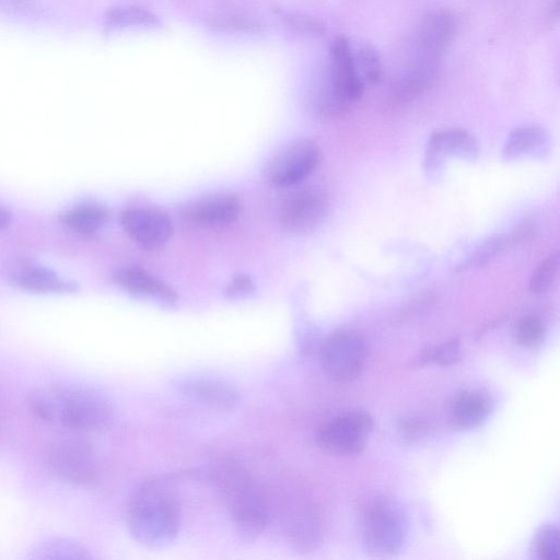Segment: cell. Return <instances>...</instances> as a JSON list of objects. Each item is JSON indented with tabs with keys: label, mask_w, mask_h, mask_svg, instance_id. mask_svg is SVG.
<instances>
[{
	"label": "cell",
	"mask_w": 560,
	"mask_h": 560,
	"mask_svg": "<svg viewBox=\"0 0 560 560\" xmlns=\"http://www.w3.org/2000/svg\"><path fill=\"white\" fill-rule=\"evenodd\" d=\"M31 411L42 421L79 433H100L116 420L113 400L101 389L80 383L54 382L27 395Z\"/></svg>",
	"instance_id": "obj_1"
},
{
	"label": "cell",
	"mask_w": 560,
	"mask_h": 560,
	"mask_svg": "<svg viewBox=\"0 0 560 560\" xmlns=\"http://www.w3.org/2000/svg\"><path fill=\"white\" fill-rule=\"evenodd\" d=\"M455 34V18L446 10L431 11L421 19L409 56L392 85L390 105L408 104L433 85Z\"/></svg>",
	"instance_id": "obj_2"
},
{
	"label": "cell",
	"mask_w": 560,
	"mask_h": 560,
	"mask_svg": "<svg viewBox=\"0 0 560 560\" xmlns=\"http://www.w3.org/2000/svg\"><path fill=\"white\" fill-rule=\"evenodd\" d=\"M126 520L130 535L141 545L156 548L170 544L180 527L174 490L162 479L145 480L131 494Z\"/></svg>",
	"instance_id": "obj_3"
},
{
	"label": "cell",
	"mask_w": 560,
	"mask_h": 560,
	"mask_svg": "<svg viewBox=\"0 0 560 560\" xmlns=\"http://www.w3.org/2000/svg\"><path fill=\"white\" fill-rule=\"evenodd\" d=\"M214 479L237 533L245 539L256 538L271 520L264 490L247 470L233 463L219 466Z\"/></svg>",
	"instance_id": "obj_4"
},
{
	"label": "cell",
	"mask_w": 560,
	"mask_h": 560,
	"mask_svg": "<svg viewBox=\"0 0 560 560\" xmlns=\"http://www.w3.org/2000/svg\"><path fill=\"white\" fill-rule=\"evenodd\" d=\"M46 465L56 479L74 487L89 488L100 476L98 456L85 433L66 431L54 439Z\"/></svg>",
	"instance_id": "obj_5"
},
{
	"label": "cell",
	"mask_w": 560,
	"mask_h": 560,
	"mask_svg": "<svg viewBox=\"0 0 560 560\" xmlns=\"http://www.w3.org/2000/svg\"><path fill=\"white\" fill-rule=\"evenodd\" d=\"M406 536V517L392 501L378 499L366 508L362 539L370 553L392 556L400 550Z\"/></svg>",
	"instance_id": "obj_6"
},
{
	"label": "cell",
	"mask_w": 560,
	"mask_h": 560,
	"mask_svg": "<svg viewBox=\"0 0 560 560\" xmlns=\"http://www.w3.org/2000/svg\"><path fill=\"white\" fill-rule=\"evenodd\" d=\"M322 79L346 112L363 95L365 85L354 62L353 48L346 37L338 36L331 42Z\"/></svg>",
	"instance_id": "obj_7"
},
{
	"label": "cell",
	"mask_w": 560,
	"mask_h": 560,
	"mask_svg": "<svg viewBox=\"0 0 560 560\" xmlns=\"http://www.w3.org/2000/svg\"><path fill=\"white\" fill-rule=\"evenodd\" d=\"M368 358L365 339L357 331L342 329L326 338L319 360L325 373L335 381L355 378L363 370Z\"/></svg>",
	"instance_id": "obj_8"
},
{
	"label": "cell",
	"mask_w": 560,
	"mask_h": 560,
	"mask_svg": "<svg viewBox=\"0 0 560 560\" xmlns=\"http://www.w3.org/2000/svg\"><path fill=\"white\" fill-rule=\"evenodd\" d=\"M373 418L363 410L343 412L326 422L317 433V443L326 452L355 455L365 445Z\"/></svg>",
	"instance_id": "obj_9"
},
{
	"label": "cell",
	"mask_w": 560,
	"mask_h": 560,
	"mask_svg": "<svg viewBox=\"0 0 560 560\" xmlns=\"http://www.w3.org/2000/svg\"><path fill=\"white\" fill-rule=\"evenodd\" d=\"M319 162V150L312 140L300 139L276 154L265 167V178L271 185L285 187L305 179Z\"/></svg>",
	"instance_id": "obj_10"
},
{
	"label": "cell",
	"mask_w": 560,
	"mask_h": 560,
	"mask_svg": "<svg viewBox=\"0 0 560 560\" xmlns=\"http://www.w3.org/2000/svg\"><path fill=\"white\" fill-rule=\"evenodd\" d=\"M328 208V196L323 189L304 187L284 198L279 209V221L290 232L310 233L324 221Z\"/></svg>",
	"instance_id": "obj_11"
},
{
	"label": "cell",
	"mask_w": 560,
	"mask_h": 560,
	"mask_svg": "<svg viewBox=\"0 0 560 560\" xmlns=\"http://www.w3.org/2000/svg\"><path fill=\"white\" fill-rule=\"evenodd\" d=\"M1 272L12 285L30 292L72 293L78 290L74 281L63 279L54 270L28 258L8 259Z\"/></svg>",
	"instance_id": "obj_12"
},
{
	"label": "cell",
	"mask_w": 560,
	"mask_h": 560,
	"mask_svg": "<svg viewBox=\"0 0 560 560\" xmlns=\"http://www.w3.org/2000/svg\"><path fill=\"white\" fill-rule=\"evenodd\" d=\"M119 222L135 242L150 249L164 245L173 233L170 218L154 209H126L120 213Z\"/></svg>",
	"instance_id": "obj_13"
},
{
	"label": "cell",
	"mask_w": 560,
	"mask_h": 560,
	"mask_svg": "<svg viewBox=\"0 0 560 560\" xmlns=\"http://www.w3.org/2000/svg\"><path fill=\"white\" fill-rule=\"evenodd\" d=\"M240 201L230 194H212L189 203L184 218L195 225L215 228L234 222L240 214Z\"/></svg>",
	"instance_id": "obj_14"
},
{
	"label": "cell",
	"mask_w": 560,
	"mask_h": 560,
	"mask_svg": "<svg viewBox=\"0 0 560 560\" xmlns=\"http://www.w3.org/2000/svg\"><path fill=\"white\" fill-rule=\"evenodd\" d=\"M478 154V143L474 136L464 129L440 130L431 135L425 151V167L435 172L445 156L472 159Z\"/></svg>",
	"instance_id": "obj_15"
},
{
	"label": "cell",
	"mask_w": 560,
	"mask_h": 560,
	"mask_svg": "<svg viewBox=\"0 0 560 560\" xmlns=\"http://www.w3.org/2000/svg\"><path fill=\"white\" fill-rule=\"evenodd\" d=\"M180 389L194 402L217 410L233 409L240 397L238 390L231 383L210 377L186 381Z\"/></svg>",
	"instance_id": "obj_16"
},
{
	"label": "cell",
	"mask_w": 560,
	"mask_h": 560,
	"mask_svg": "<svg viewBox=\"0 0 560 560\" xmlns=\"http://www.w3.org/2000/svg\"><path fill=\"white\" fill-rule=\"evenodd\" d=\"M114 281L124 290L138 294L173 302L176 292L166 283L140 267H122L113 272Z\"/></svg>",
	"instance_id": "obj_17"
},
{
	"label": "cell",
	"mask_w": 560,
	"mask_h": 560,
	"mask_svg": "<svg viewBox=\"0 0 560 560\" xmlns=\"http://www.w3.org/2000/svg\"><path fill=\"white\" fill-rule=\"evenodd\" d=\"M550 138L540 126L527 125L515 128L503 147V156L508 160L542 156L549 149Z\"/></svg>",
	"instance_id": "obj_18"
},
{
	"label": "cell",
	"mask_w": 560,
	"mask_h": 560,
	"mask_svg": "<svg viewBox=\"0 0 560 560\" xmlns=\"http://www.w3.org/2000/svg\"><path fill=\"white\" fill-rule=\"evenodd\" d=\"M491 410L490 397L480 389L459 394L451 406V421L460 430H470L483 422Z\"/></svg>",
	"instance_id": "obj_19"
},
{
	"label": "cell",
	"mask_w": 560,
	"mask_h": 560,
	"mask_svg": "<svg viewBox=\"0 0 560 560\" xmlns=\"http://www.w3.org/2000/svg\"><path fill=\"white\" fill-rule=\"evenodd\" d=\"M109 219L108 210L96 202H83L61 215V221L69 229L85 235L100 231Z\"/></svg>",
	"instance_id": "obj_20"
},
{
	"label": "cell",
	"mask_w": 560,
	"mask_h": 560,
	"mask_svg": "<svg viewBox=\"0 0 560 560\" xmlns=\"http://www.w3.org/2000/svg\"><path fill=\"white\" fill-rule=\"evenodd\" d=\"M159 24L155 14L136 5H118L105 14V27L117 31L126 27H152Z\"/></svg>",
	"instance_id": "obj_21"
},
{
	"label": "cell",
	"mask_w": 560,
	"mask_h": 560,
	"mask_svg": "<svg viewBox=\"0 0 560 560\" xmlns=\"http://www.w3.org/2000/svg\"><path fill=\"white\" fill-rule=\"evenodd\" d=\"M32 558H91L89 550L81 544L66 538H48L39 542L32 551Z\"/></svg>",
	"instance_id": "obj_22"
},
{
	"label": "cell",
	"mask_w": 560,
	"mask_h": 560,
	"mask_svg": "<svg viewBox=\"0 0 560 560\" xmlns=\"http://www.w3.org/2000/svg\"><path fill=\"white\" fill-rule=\"evenodd\" d=\"M354 62L364 85L378 84L383 79L384 67L380 51L371 44L353 49Z\"/></svg>",
	"instance_id": "obj_23"
},
{
	"label": "cell",
	"mask_w": 560,
	"mask_h": 560,
	"mask_svg": "<svg viewBox=\"0 0 560 560\" xmlns=\"http://www.w3.org/2000/svg\"><path fill=\"white\" fill-rule=\"evenodd\" d=\"M510 237L505 234H493L477 246L475 252L463 264L462 269L482 267L500 255L510 244Z\"/></svg>",
	"instance_id": "obj_24"
},
{
	"label": "cell",
	"mask_w": 560,
	"mask_h": 560,
	"mask_svg": "<svg viewBox=\"0 0 560 560\" xmlns=\"http://www.w3.org/2000/svg\"><path fill=\"white\" fill-rule=\"evenodd\" d=\"M559 253L555 252L537 266L529 280L530 292L545 293L555 284L559 273Z\"/></svg>",
	"instance_id": "obj_25"
},
{
	"label": "cell",
	"mask_w": 560,
	"mask_h": 560,
	"mask_svg": "<svg viewBox=\"0 0 560 560\" xmlns=\"http://www.w3.org/2000/svg\"><path fill=\"white\" fill-rule=\"evenodd\" d=\"M559 542V532L556 526H541L532 542V552L539 560H558L560 558Z\"/></svg>",
	"instance_id": "obj_26"
},
{
	"label": "cell",
	"mask_w": 560,
	"mask_h": 560,
	"mask_svg": "<svg viewBox=\"0 0 560 560\" xmlns=\"http://www.w3.org/2000/svg\"><path fill=\"white\" fill-rule=\"evenodd\" d=\"M546 332L542 320L536 316L528 315L517 323L515 337L518 343L525 347H536L544 340Z\"/></svg>",
	"instance_id": "obj_27"
},
{
	"label": "cell",
	"mask_w": 560,
	"mask_h": 560,
	"mask_svg": "<svg viewBox=\"0 0 560 560\" xmlns=\"http://www.w3.org/2000/svg\"><path fill=\"white\" fill-rule=\"evenodd\" d=\"M281 18L292 31L302 35L318 36L325 32L320 20L306 14L282 11Z\"/></svg>",
	"instance_id": "obj_28"
},
{
	"label": "cell",
	"mask_w": 560,
	"mask_h": 560,
	"mask_svg": "<svg viewBox=\"0 0 560 560\" xmlns=\"http://www.w3.org/2000/svg\"><path fill=\"white\" fill-rule=\"evenodd\" d=\"M430 358L440 364H450L459 357L458 341L450 340L433 347L429 351Z\"/></svg>",
	"instance_id": "obj_29"
},
{
	"label": "cell",
	"mask_w": 560,
	"mask_h": 560,
	"mask_svg": "<svg viewBox=\"0 0 560 560\" xmlns=\"http://www.w3.org/2000/svg\"><path fill=\"white\" fill-rule=\"evenodd\" d=\"M254 291V283L247 276H240L229 284L228 293L232 296L248 294Z\"/></svg>",
	"instance_id": "obj_30"
},
{
	"label": "cell",
	"mask_w": 560,
	"mask_h": 560,
	"mask_svg": "<svg viewBox=\"0 0 560 560\" xmlns=\"http://www.w3.org/2000/svg\"><path fill=\"white\" fill-rule=\"evenodd\" d=\"M12 221V213L4 207L0 206V231L5 230Z\"/></svg>",
	"instance_id": "obj_31"
}]
</instances>
